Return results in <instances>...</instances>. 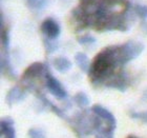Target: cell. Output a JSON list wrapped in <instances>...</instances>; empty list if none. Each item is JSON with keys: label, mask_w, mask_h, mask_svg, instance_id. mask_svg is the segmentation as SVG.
Listing matches in <instances>:
<instances>
[{"label": "cell", "mask_w": 147, "mask_h": 138, "mask_svg": "<svg viewBox=\"0 0 147 138\" xmlns=\"http://www.w3.org/2000/svg\"><path fill=\"white\" fill-rule=\"evenodd\" d=\"M126 63L121 46L106 48L99 53L90 65V75L94 80H101L109 74L118 65Z\"/></svg>", "instance_id": "6da1fadb"}, {"label": "cell", "mask_w": 147, "mask_h": 138, "mask_svg": "<svg viewBox=\"0 0 147 138\" xmlns=\"http://www.w3.org/2000/svg\"><path fill=\"white\" fill-rule=\"evenodd\" d=\"M71 65H73V63L67 58H64V57H58L54 60V67L60 73H64V72L71 70Z\"/></svg>", "instance_id": "9c48e42d"}, {"label": "cell", "mask_w": 147, "mask_h": 138, "mask_svg": "<svg viewBox=\"0 0 147 138\" xmlns=\"http://www.w3.org/2000/svg\"><path fill=\"white\" fill-rule=\"evenodd\" d=\"M1 138H15V128L12 118L6 117L1 120Z\"/></svg>", "instance_id": "8992f818"}, {"label": "cell", "mask_w": 147, "mask_h": 138, "mask_svg": "<svg viewBox=\"0 0 147 138\" xmlns=\"http://www.w3.org/2000/svg\"><path fill=\"white\" fill-rule=\"evenodd\" d=\"M136 13L138 14L141 18H147V5H137L136 6Z\"/></svg>", "instance_id": "9a60e30c"}, {"label": "cell", "mask_w": 147, "mask_h": 138, "mask_svg": "<svg viewBox=\"0 0 147 138\" xmlns=\"http://www.w3.org/2000/svg\"><path fill=\"white\" fill-rule=\"evenodd\" d=\"M28 136L31 138H45V133L40 129H31L28 131Z\"/></svg>", "instance_id": "7c38bea8"}, {"label": "cell", "mask_w": 147, "mask_h": 138, "mask_svg": "<svg viewBox=\"0 0 147 138\" xmlns=\"http://www.w3.org/2000/svg\"><path fill=\"white\" fill-rule=\"evenodd\" d=\"M24 98V94L19 88H13L6 95V102L9 103V105H12L14 103L21 101L22 99Z\"/></svg>", "instance_id": "ba28073f"}, {"label": "cell", "mask_w": 147, "mask_h": 138, "mask_svg": "<svg viewBox=\"0 0 147 138\" xmlns=\"http://www.w3.org/2000/svg\"><path fill=\"white\" fill-rule=\"evenodd\" d=\"M74 100L76 102L79 107H86V105H88L89 104V99L87 97L85 93L83 92H79L77 93L76 95L74 96Z\"/></svg>", "instance_id": "8fae6325"}, {"label": "cell", "mask_w": 147, "mask_h": 138, "mask_svg": "<svg viewBox=\"0 0 147 138\" xmlns=\"http://www.w3.org/2000/svg\"><path fill=\"white\" fill-rule=\"evenodd\" d=\"M46 0H28V5L32 9H41L45 5Z\"/></svg>", "instance_id": "4fadbf2b"}, {"label": "cell", "mask_w": 147, "mask_h": 138, "mask_svg": "<svg viewBox=\"0 0 147 138\" xmlns=\"http://www.w3.org/2000/svg\"><path fill=\"white\" fill-rule=\"evenodd\" d=\"M127 138H138V137H136V136H132V135H130V136H128Z\"/></svg>", "instance_id": "e0dca14e"}, {"label": "cell", "mask_w": 147, "mask_h": 138, "mask_svg": "<svg viewBox=\"0 0 147 138\" xmlns=\"http://www.w3.org/2000/svg\"><path fill=\"white\" fill-rule=\"evenodd\" d=\"M43 72H45V67L40 63V62H35L34 65H30L26 70H25L24 74H23V78L24 79H31L34 77L40 76Z\"/></svg>", "instance_id": "52a82bcc"}, {"label": "cell", "mask_w": 147, "mask_h": 138, "mask_svg": "<svg viewBox=\"0 0 147 138\" xmlns=\"http://www.w3.org/2000/svg\"><path fill=\"white\" fill-rule=\"evenodd\" d=\"M121 48H122L123 55L125 57L126 62L130 61L131 59L137 58L144 49L143 44L137 42V41H128L125 44H123Z\"/></svg>", "instance_id": "3957f363"}, {"label": "cell", "mask_w": 147, "mask_h": 138, "mask_svg": "<svg viewBox=\"0 0 147 138\" xmlns=\"http://www.w3.org/2000/svg\"><path fill=\"white\" fill-rule=\"evenodd\" d=\"M131 117L138 118V119H141L144 122H147V112L146 113H134L131 114Z\"/></svg>", "instance_id": "2e32d148"}, {"label": "cell", "mask_w": 147, "mask_h": 138, "mask_svg": "<svg viewBox=\"0 0 147 138\" xmlns=\"http://www.w3.org/2000/svg\"><path fill=\"white\" fill-rule=\"evenodd\" d=\"M92 111L97 115V116L100 117L101 119L107 121V123L111 126V128H113V129L116 128V119H115L113 115L110 113L108 110L104 109V107H101V105L96 104V105H94V107H92Z\"/></svg>", "instance_id": "5b68a950"}, {"label": "cell", "mask_w": 147, "mask_h": 138, "mask_svg": "<svg viewBox=\"0 0 147 138\" xmlns=\"http://www.w3.org/2000/svg\"><path fill=\"white\" fill-rule=\"evenodd\" d=\"M96 39L90 35H84V36H81L78 38V42L80 44H89V43H94Z\"/></svg>", "instance_id": "5bb4252c"}, {"label": "cell", "mask_w": 147, "mask_h": 138, "mask_svg": "<svg viewBox=\"0 0 147 138\" xmlns=\"http://www.w3.org/2000/svg\"><path fill=\"white\" fill-rule=\"evenodd\" d=\"M45 83L46 88L49 90V92L52 94L53 96H55L56 98L58 99H63L66 96V91L64 90L63 86L59 82L58 80L56 79L55 77L51 75L49 73L45 74Z\"/></svg>", "instance_id": "7a4b0ae2"}, {"label": "cell", "mask_w": 147, "mask_h": 138, "mask_svg": "<svg viewBox=\"0 0 147 138\" xmlns=\"http://www.w3.org/2000/svg\"><path fill=\"white\" fill-rule=\"evenodd\" d=\"M41 32L49 39H56L60 35V27L57 22L52 18H47L41 24Z\"/></svg>", "instance_id": "277c9868"}, {"label": "cell", "mask_w": 147, "mask_h": 138, "mask_svg": "<svg viewBox=\"0 0 147 138\" xmlns=\"http://www.w3.org/2000/svg\"><path fill=\"white\" fill-rule=\"evenodd\" d=\"M75 60H76L77 65L83 72H88L90 69V62H89L88 57L84 54V53H77L75 56Z\"/></svg>", "instance_id": "30bf717a"}]
</instances>
